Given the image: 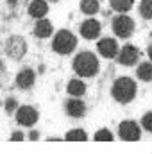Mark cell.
Segmentation results:
<instances>
[{
	"label": "cell",
	"mask_w": 152,
	"mask_h": 154,
	"mask_svg": "<svg viewBox=\"0 0 152 154\" xmlns=\"http://www.w3.org/2000/svg\"><path fill=\"white\" fill-rule=\"evenodd\" d=\"M72 68L79 77H95L100 70V63H99V57L90 52V50H84V52H79L74 61H72Z\"/></svg>",
	"instance_id": "obj_1"
},
{
	"label": "cell",
	"mask_w": 152,
	"mask_h": 154,
	"mask_svg": "<svg viewBox=\"0 0 152 154\" xmlns=\"http://www.w3.org/2000/svg\"><path fill=\"white\" fill-rule=\"evenodd\" d=\"M138 93V86L134 82V79L131 77H118L114 79L113 86H111V97L118 104H129L136 99Z\"/></svg>",
	"instance_id": "obj_2"
},
{
	"label": "cell",
	"mask_w": 152,
	"mask_h": 154,
	"mask_svg": "<svg viewBox=\"0 0 152 154\" xmlns=\"http://www.w3.org/2000/svg\"><path fill=\"white\" fill-rule=\"evenodd\" d=\"M77 48V36L68 31V29H61L54 34L52 38V50L59 56H68Z\"/></svg>",
	"instance_id": "obj_3"
},
{
	"label": "cell",
	"mask_w": 152,
	"mask_h": 154,
	"mask_svg": "<svg viewBox=\"0 0 152 154\" xmlns=\"http://www.w3.org/2000/svg\"><path fill=\"white\" fill-rule=\"evenodd\" d=\"M111 29H113L114 36L122 39H127L132 36L134 32V20L131 16H127L125 13H118L111 20Z\"/></svg>",
	"instance_id": "obj_4"
},
{
	"label": "cell",
	"mask_w": 152,
	"mask_h": 154,
	"mask_svg": "<svg viewBox=\"0 0 152 154\" xmlns=\"http://www.w3.org/2000/svg\"><path fill=\"white\" fill-rule=\"evenodd\" d=\"M4 48H5V54H7L11 59L20 61V59H23L25 54H27V41L22 38V36H11V38L5 41Z\"/></svg>",
	"instance_id": "obj_5"
},
{
	"label": "cell",
	"mask_w": 152,
	"mask_h": 154,
	"mask_svg": "<svg viewBox=\"0 0 152 154\" xmlns=\"http://www.w3.org/2000/svg\"><path fill=\"white\" fill-rule=\"evenodd\" d=\"M118 136L125 142H138L141 138V125L134 120H123L118 125Z\"/></svg>",
	"instance_id": "obj_6"
},
{
	"label": "cell",
	"mask_w": 152,
	"mask_h": 154,
	"mask_svg": "<svg viewBox=\"0 0 152 154\" xmlns=\"http://www.w3.org/2000/svg\"><path fill=\"white\" fill-rule=\"evenodd\" d=\"M116 61H118V65H122V66H134V65L140 61V48L134 47V45H131V43L123 45V47L118 50Z\"/></svg>",
	"instance_id": "obj_7"
},
{
	"label": "cell",
	"mask_w": 152,
	"mask_h": 154,
	"mask_svg": "<svg viewBox=\"0 0 152 154\" xmlns=\"http://www.w3.org/2000/svg\"><path fill=\"white\" fill-rule=\"evenodd\" d=\"M14 116H16V122L22 127H32L39 120V113L34 106H18Z\"/></svg>",
	"instance_id": "obj_8"
},
{
	"label": "cell",
	"mask_w": 152,
	"mask_h": 154,
	"mask_svg": "<svg viewBox=\"0 0 152 154\" xmlns=\"http://www.w3.org/2000/svg\"><path fill=\"white\" fill-rule=\"evenodd\" d=\"M97 50L106 59H116L120 47H118V41L114 38H100L97 43Z\"/></svg>",
	"instance_id": "obj_9"
},
{
	"label": "cell",
	"mask_w": 152,
	"mask_h": 154,
	"mask_svg": "<svg viewBox=\"0 0 152 154\" xmlns=\"http://www.w3.org/2000/svg\"><path fill=\"white\" fill-rule=\"evenodd\" d=\"M79 32H81V36L84 39H99L100 32H102V25L95 18H88V20H84L81 23Z\"/></svg>",
	"instance_id": "obj_10"
},
{
	"label": "cell",
	"mask_w": 152,
	"mask_h": 154,
	"mask_svg": "<svg viewBox=\"0 0 152 154\" xmlns=\"http://www.w3.org/2000/svg\"><path fill=\"white\" fill-rule=\"evenodd\" d=\"M88 108L84 104V100H81V97H70L65 102V113L72 118H82L86 115Z\"/></svg>",
	"instance_id": "obj_11"
},
{
	"label": "cell",
	"mask_w": 152,
	"mask_h": 154,
	"mask_svg": "<svg viewBox=\"0 0 152 154\" xmlns=\"http://www.w3.org/2000/svg\"><path fill=\"white\" fill-rule=\"evenodd\" d=\"M14 82H16V88H20V90H31L34 86V82H36V72L32 68L25 66L16 74Z\"/></svg>",
	"instance_id": "obj_12"
},
{
	"label": "cell",
	"mask_w": 152,
	"mask_h": 154,
	"mask_svg": "<svg viewBox=\"0 0 152 154\" xmlns=\"http://www.w3.org/2000/svg\"><path fill=\"white\" fill-rule=\"evenodd\" d=\"M54 34V25L50 20H45V18H39L34 25V36L39 39H47Z\"/></svg>",
	"instance_id": "obj_13"
},
{
	"label": "cell",
	"mask_w": 152,
	"mask_h": 154,
	"mask_svg": "<svg viewBox=\"0 0 152 154\" xmlns=\"http://www.w3.org/2000/svg\"><path fill=\"white\" fill-rule=\"evenodd\" d=\"M48 13V4L45 2V0H32L31 4H29V14L32 16V18H45V14Z\"/></svg>",
	"instance_id": "obj_14"
},
{
	"label": "cell",
	"mask_w": 152,
	"mask_h": 154,
	"mask_svg": "<svg viewBox=\"0 0 152 154\" xmlns=\"http://www.w3.org/2000/svg\"><path fill=\"white\" fill-rule=\"evenodd\" d=\"M66 93L70 97H82L86 93V82L82 79H70L66 84Z\"/></svg>",
	"instance_id": "obj_15"
},
{
	"label": "cell",
	"mask_w": 152,
	"mask_h": 154,
	"mask_svg": "<svg viewBox=\"0 0 152 154\" xmlns=\"http://www.w3.org/2000/svg\"><path fill=\"white\" fill-rule=\"evenodd\" d=\"M136 77L143 82H152V61L140 63L136 66Z\"/></svg>",
	"instance_id": "obj_16"
},
{
	"label": "cell",
	"mask_w": 152,
	"mask_h": 154,
	"mask_svg": "<svg viewBox=\"0 0 152 154\" xmlns=\"http://www.w3.org/2000/svg\"><path fill=\"white\" fill-rule=\"evenodd\" d=\"M99 9H100L99 0H81V11H82L84 14L93 16V14L99 13Z\"/></svg>",
	"instance_id": "obj_17"
},
{
	"label": "cell",
	"mask_w": 152,
	"mask_h": 154,
	"mask_svg": "<svg viewBox=\"0 0 152 154\" xmlns=\"http://www.w3.org/2000/svg\"><path fill=\"white\" fill-rule=\"evenodd\" d=\"M65 140L68 142H86L88 140V133L84 129H70L66 134H65Z\"/></svg>",
	"instance_id": "obj_18"
},
{
	"label": "cell",
	"mask_w": 152,
	"mask_h": 154,
	"mask_svg": "<svg viewBox=\"0 0 152 154\" xmlns=\"http://www.w3.org/2000/svg\"><path fill=\"white\" fill-rule=\"evenodd\" d=\"M109 4L116 13H127L129 9H132L134 0H109Z\"/></svg>",
	"instance_id": "obj_19"
},
{
	"label": "cell",
	"mask_w": 152,
	"mask_h": 154,
	"mask_svg": "<svg viewBox=\"0 0 152 154\" xmlns=\"http://www.w3.org/2000/svg\"><path fill=\"white\" fill-rule=\"evenodd\" d=\"M93 140H95V142H113L114 136H113V133H111L109 129L102 127V129H99V131L93 134Z\"/></svg>",
	"instance_id": "obj_20"
},
{
	"label": "cell",
	"mask_w": 152,
	"mask_h": 154,
	"mask_svg": "<svg viewBox=\"0 0 152 154\" xmlns=\"http://www.w3.org/2000/svg\"><path fill=\"white\" fill-rule=\"evenodd\" d=\"M140 14L145 20H152V0H141L140 2Z\"/></svg>",
	"instance_id": "obj_21"
},
{
	"label": "cell",
	"mask_w": 152,
	"mask_h": 154,
	"mask_svg": "<svg viewBox=\"0 0 152 154\" xmlns=\"http://www.w3.org/2000/svg\"><path fill=\"white\" fill-rule=\"evenodd\" d=\"M18 100L14 99V97H7L5 99V102H4V109H5V113H16V109H18Z\"/></svg>",
	"instance_id": "obj_22"
},
{
	"label": "cell",
	"mask_w": 152,
	"mask_h": 154,
	"mask_svg": "<svg viewBox=\"0 0 152 154\" xmlns=\"http://www.w3.org/2000/svg\"><path fill=\"white\" fill-rule=\"evenodd\" d=\"M140 125H141V129H143V131L152 133V111H149V113H145V115L141 116Z\"/></svg>",
	"instance_id": "obj_23"
},
{
	"label": "cell",
	"mask_w": 152,
	"mask_h": 154,
	"mask_svg": "<svg viewBox=\"0 0 152 154\" xmlns=\"http://www.w3.org/2000/svg\"><path fill=\"white\" fill-rule=\"evenodd\" d=\"M25 138V134L22 133V131H14L13 134H11V142H22Z\"/></svg>",
	"instance_id": "obj_24"
},
{
	"label": "cell",
	"mask_w": 152,
	"mask_h": 154,
	"mask_svg": "<svg viewBox=\"0 0 152 154\" xmlns=\"http://www.w3.org/2000/svg\"><path fill=\"white\" fill-rule=\"evenodd\" d=\"M27 138L34 142V140H38V138H39V133H38V131H34V129H32V131H31V133L27 134Z\"/></svg>",
	"instance_id": "obj_25"
},
{
	"label": "cell",
	"mask_w": 152,
	"mask_h": 154,
	"mask_svg": "<svg viewBox=\"0 0 152 154\" xmlns=\"http://www.w3.org/2000/svg\"><path fill=\"white\" fill-rule=\"evenodd\" d=\"M5 72V65H4V61H2V57H0V75Z\"/></svg>",
	"instance_id": "obj_26"
},
{
	"label": "cell",
	"mask_w": 152,
	"mask_h": 154,
	"mask_svg": "<svg viewBox=\"0 0 152 154\" xmlns=\"http://www.w3.org/2000/svg\"><path fill=\"white\" fill-rule=\"evenodd\" d=\"M147 54H149V59L152 61V43L149 45V48H147Z\"/></svg>",
	"instance_id": "obj_27"
},
{
	"label": "cell",
	"mask_w": 152,
	"mask_h": 154,
	"mask_svg": "<svg viewBox=\"0 0 152 154\" xmlns=\"http://www.w3.org/2000/svg\"><path fill=\"white\" fill-rule=\"evenodd\" d=\"M7 2H9V5H11V7H14V5H16V2H18V0H7Z\"/></svg>",
	"instance_id": "obj_28"
},
{
	"label": "cell",
	"mask_w": 152,
	"mask_h": 154,
	"mask_svg": "<svg viewBox=\"0 0 152 154\" xmlns=\"http://www.w3.org/2000/svg\"><path fill=\"white\" fill-rule=\"evenodd\" d=\"M50 2H57V0H50Z\"/></svg>",
	"instance_id": "obj_29"
}]
</instances>
